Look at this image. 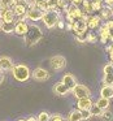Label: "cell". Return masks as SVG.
<instances>
[{
	"mask_svg": "<svg viewBox=\"0 0 113 121\" xmlns=\"http://www.w3.org/2000/svg\"><path fill=\"white\" fill-rule=\"evenodd\" d=\"M42 38H43L42 29H40L38 25H29L27 33L24 35V40H25V43H26V46L33 47V46H35L37 43H39Z\"/></svg>",
	"mask_w": 113,
	"mask_h": 121,
	"instance_id": "obj_1",
	"label": "cell"
},
{
	"mask_svg": "<svg viewBox=\"0 0 113 121\" xmlns=\"http://www.w3.org/2000/svg\"><path fill=\"white\" fill-rule=\"evenodd\" d=\"M12 76L16 81L18 82H26L27 79L31 77V72H30L29 66L24 65V64H18L12 68Z\"/></svg>",
	"mask_w": 113,
	"mask_h": 121,
	"instance_id": "obj_2",
	"label": "cell"
},
{
	"mask_svg": "<svg viewBox=\"0 0 113 121\" xmlns=\"http://www.w3.org/2000/svg\"><path fill=\"white\" fill-rule=\"evenodd\" d=\"M30 3L31 1H29V0H17V4L12 9L14 12L17 21H25L26 20V12L30 8Z\"/></svg>",
	"mask_w": 113,
	"mask_h": 121,
	"instance_id": "obj_3",
	"label": "cell"
},
{
	"mask_svg": "<svg viewBox=\"0 0 113 121\" xmlns=\"http://www.w3.org/2000/svg\"><path fill=\"white\" fill-rule=\"evenodd\" d=\"M60 18H61L60 12H57V11H47V12H44V14H43L42 21H43V24L46 25L47 29H53V27L57 25V22L60 21Z\"/></svg>",
	"mask_w": 113,
	"mask_h": 121,
	"instance_id": "obj_4",
	"label": "cell"
},
{
	"mask_svg": "<svg viewBox=\"0 0 113 121\" xmlns=\"http://www.w3.org/2000/svg\"><path fill=\"white\" fill-rule=\"evenodd\" d=\"M43 14H44V12L40 11L39 8H37V7H35V3L31 1V3H30V8L27 9V12H26V18L30 20V21H39V20H42Z\"/></svg>",
	"mask_w": 113,
	"mask_h": 121,
	"instance_id": "obj_5",
	"label": "cell"
},
{
	"mask_svg": "<svg viewBox=\"0 0 113 121\" xmlns=\"http://www.w3.org/2000/svg\"><path fill=\"white\" fill-rule=\"evenodd\" d=\"M87 29H88L87 27V22L83 21L82 18L75 20L73 22V25H71V31H74V34L77 37H83V35H86Z\"/></svg>",
	"mask_w": 113,
	"mask_h": 121,
	"instance_id": "obj_6",
	"label": "cell"
},
{
	"mask_svg": "<svg viewBox=\"0 0 113 121\" xmlns=\"http://www.w3.org/2000/svg\"><path fill=\"white\" fill-rule=\"evenodd\" d=\"M50 64H51V68H52L53 70L60 72L66 66V59L61 55H56V56H53V57H51Z\"/></svg>",
	"mask_w": 113,
	"mask_h": 121,
	"instance_id": "obj_7",
	"label": "cell"
},
{
	"mask_svg": "<svg viewBox=\"0 0 113 121\" xmlns=\"http://www.w3.org/2000/svg\"><path fill=\"white\" fill-rule=\"evenodd\" d=\"M71 91H73L74 96H75L77 99H82V98H88L90 96V90L87 89L84 85H81V83H77Z\"/></svg>",
	"mask_w": 113,
	"mask_h": 121,
	"instance_id": "obj_8",
	"label": "cell"
},
{
	"mask_svg": "<svg viewBox=\"0 0 113 121\" xmlns=\"http://www.w3.org/2000/svg\"><path fill=\"white\" fill-rule=\"evenodd\" d=\"M31 77L35 81H46V79L50 78V73L44 68H35L31 72Z\"/></svg>",
	"mask_w": 113,
	"mask_h": 121,
	"instance_id": "obj_9",
	"label": "cell"
},
{
	"mask_svg": "<svg viewBox=\"0 0 113 121\" xmlns=\"http://www.w3.org/2000/svg\"><path fill=\"white\" fill-rule=\"evenodd\" d=\"M104 85H113V64H107L104 66V78H103Z\"/></svg>",
	"mask_w": 113,
	"mask_h": 121,
	"instance_id": "obj_10",
	"label": "cell"
},
{
	"mask_svg": "<svg viewBox=\"0 0 113 121\" xmlns=\"http://www.w3.org/2000/svg\"><path fill=\"white\" fill-rule=\"evenodd\" d=\"M0 20L4 22H14L16 21L14 12L9 8H1V11H0Z\"/></svg>",
	"mask_w": 113,
	"mask_h": 121,
	"instance_id": "obj_11",
	"label": "cell"
},
{
	"mask_svg": "<svg viewBox=\"0 0 113 121\" xmlns=\"http://www.w3.org/2000/svg\"><path fill=\"white\" fill-rule=\"evenodd\" d=\"M65 14H69L70 17H73L74 20H79L83 17V11L81 9V7L78 5H74V4H69V9Z\"/></svg>",
	"mask_w": 113,
	"mask_h": 121,
	"instance_id": "obj_12",
	"label": "cell"
},
{
	"mask_svg": "<svg viewBox=\"0 0 113 121\" xmlns=\"http://www.w3.org/2000/svg\"><path fill=\"white\" fill-rule=\"evenodd\" d=\"M99 35H100V42H101L103 44H105V43L109 40L110 35H112V30L107 26V24H104V25H101L100 29H99Z\"/></svg>",
	"mask_w": 113,
	"mask_h": 121,
	"instance_id": "obj_13",
	"label": "cell"
},
{
	"mask_svg": "<svg viewBox=\"0 0 113 121\" xmlns=\"http://www.w3.org/2000/svg\"><path fill=\"white\" fill-rule=\"evenodd\" d=\"M13 61H12L11 57L8 56H0V69L1 72H8V70H12L13 68Z\"/></svg>",
	"mask_w": 113,
	"mask_h": 121,
	"instance_id": "obj_14",
	"label": "cell"
},
{
	"mask_svg": "<svg viewBox=\"0 0 113 121\" xmlns=\"http://www.w3.org/2000/svg\"><path fill=\"white\" fill-rule=\"evenodd\" d=\"M69 91H70V90H69V87L66 86L63 81L55 83V86H53V92H55L56 95H59V96H64V95H66Z\"/></svg>",
	"mask_w": 113,
	"mask_h": 121,
	"instance_id": "obj_15",
	"label": "cell"
},
{
	"mask_svg": "<svg viewBox=\"0 0 113 121\" xmlns=\"http://www.w3.org/2000/svg\"><path fill=\"white\" fill-rule=\"evenodd\" d=\"M27 29H29V25L25 21H16V25H14V33L17 35H22L24 37L27 33Z\"/></svg>",
	"mask_w": 113,
	"mask_h": 121,
	"instance_id": "obj_16",
	"label": "cell"
},
{
	"mask_svg": "<svg viewBox=\"0 0 113 121\" xmlns=\"http://www.w3.org/2000/svg\"><path fill=\"white\" fill-rule=\"evenodd\" d=\"M100 24H101V17L100 16H90V18L87 20V27L91 30L99 27Z\"/></svg>",
	"mask_w": 113,
	"mask_h": 121,
	"instance_id": "obj_17",
	"label": "cell"
},
{
	"mask_svg": "<svg viewBox=\"0 0 113 121\" xmlns=\"http://www.w3.org/2000/svg\"><path fill=\"white\" fill-rule=\"evenodd\" d=\"M92 104V100L91 98H82V99H78V103H77V108L79 111H83V109H90Z\"/></svg>",
	"mask_w": 113,
	"mask_h": 121,
	"instance_id": "obj_18",
	"label": "cell"
},
{
	"mask_svg": "<svg viewBox=\"0 0 113 121\" xmlns=\"http://www.w3.org/2000/svg\"><path fill=\"white\" fill-rule=\"evenodd\" d=\"M100 94L103 98H107V99H113V85H104L100 90Z\"/></svg>",
	"mask_w": 113,
	"mask_h": 121,
	"instance_id": "obj_19",
	"label": "cell"
},
{
	"mask_svg": "<svg viewBox=\"0 0 113 121\" xmlns=\"http://www.w3.org/2000/svg\"><path fill=\"white\" fill-rule=\"evenodd\" d=\"M63 82L66 85V86L69 87V90H73L74 89V86H75L77 85V81H75V77L73 76V74H65V76H64V78H63Z\"/></svg>",
	"mask_w": 113,
	"mask_h": 121,
	"instance_id": "obj_20",
	"label": "cell"
},
{
	"mask_svg": "<svg viewBox=\"0 0 113 121\" xmlns=\"http://www.w3.org/2000/svg\"><path fill=\"white\" fill-rule=\"evenodd\" d=\"M14 25H16V21L14 22H4L1 21L0 24V30L7 34H11V33H14Z\"/></svg>",
	"mask_w": 113,
	"mask_h": 121,
	"instance_id": "obj_21",
	"label": "cell"
},
{
	"mask_svg": "<svg viewBox=\"0 0 113 121\" xmlns=\"http://www.w3.org/2000/svg\"><path fill=\"white\" fill-rule=\"evenodd\" d=\"M68 121H82V115L79 109L70 111L68 115Z\"/></svg>",
	"mask_w": 113,
	"mask_h": 121,
	"instance_id": "obj_22",
	"label": "cell"
},
{
	"mask_svg": "<svg viewBox=\"0 0 113 121\" xmlns=\"http://www.w3.org/2000/svg\"><path fill=\"white\" fill-rule=\"evenodd\" d=\"M91 3H92V0H82V4H81V7H82V11H83V13H87V14H91L92 12V5H91Z\"/></svg>",
	"mask_w": 113,
	"mask_h": 121,
	"instance_id": "obj_23",
	"label": "cell"
},
{
	"mask_svg": "<svg viewBox=\"0 0 113 121\" xmlns=\"http://www.w3.org/2000/svg\"><path fill=\"white\" fill-rule=\"evenodd\" d=\"M112 16H113L112 7H108V5L103 7V8H101V18L105 20V21H108V20L112 18Z\"/></svg>",
	"mask_w": 113,
	"mask_h": 121,
	"instance_id": "obj_24",
	"label": "cell"
},
{
	"mask_svg": "<svg viewBox=\"0 0 113 121\" xmlns=\"http://www.w3.org/2000/svg\"><path fill=\"white\" fill-rule=\"evenodd\" d=\"M96 104L99 105V107L101 108L103 111H104V109H108V107H109L110 102H109V99H107V98H103V96H100L99 99L96 100Z\"/></svg>",
	"mask_w": 113,
	"mask_h": 121,
	"instance_id": "obj_25",
	"label": "cell"
},
{
	"mask_svg": "<svg viewBox=\"0 0 113 121\" xmlns=\"http://www.w3.org/2000/svg\"><path fill=\"white\" fill-rule=\"evenodd\" d=\"M90 112H91L92 116H99V117H100V116H101V113H103V109L96 104V103H92L91 107H90Z\"/></svg>",
	"mask_w": 113,
	"mask_h": 121,
	"instance_id": "obj_26",
	"label": "cell"
},
{
	"mask_svg": "<svg viewBox=\"0 0 113 121\" xmlns=\"http://www.w3.org/2000/svg\"><path fill=\"white\" fill-rule=\"evenodd\" d=\"M0 4H1L3 8L13 9V7L17 4V0H0Z\"/></svg>",
	"mask_w": 113,
	"mask_h": 121,
	"instance_id": "obj_27",
	"label": "cell"
},
{
	"mask_svg": "<svg viewBox=\"0 0 113 121\" xmlns=\"http://www.w3.org/2000/svg\"><path fill=\"white\" fill-rule=\"evenodd\" d=\"M101 120L103 121H112L113 120V115H112V112L110 111H107V109H104L103 111V113H101Z\"/></svg>",
	"mask_w": 113,
	"mask_h": 121,
	"instance_id": "obj_28",
	"label": "cell"
},
{
	"mask_svg": "<svg viewBox=\"0 0 113 121\" xmlns=\"http://www.w3.org/2000/svg\"><path fill=\"white\" fill-rule=\"evenodd\" d=\"M91 5H92V11H94V12H99V11H101V8L104 7L101 1H97V0H92Z\"/></svg>",
	"mask_w": 113,
	"mask_h": 121,
	"instance_id": "obj_29",
	"label": "cell"
},
{
	"mask_svg": "<svg viewBox=\"0 0 113 121\" xmlns=\"http://www.w3.org/2000/svg\"><path fill=\"white\" fill-rule=\"evenodd\" d=\"M35 7H37V8H39L40 11H43V12H47L48 11V1H47V0H44V1L35 3Z\"/></svg>",
	"mask_w": 113,
	"mask_h": 121,
	"instance_id": "obj_30",
	"label": "cell"
},
{
	"mask_svg": "<svg viewBox=\"0 0 113 121\" xmlns=\"http://www.w3.org/2000/svg\"><path fill=\"white\" fill-rule=\"evenodd\" d=\"M50 113H47L46 111H43V112H40L39 115L37 116V120L38 121H50Z\"/></svg>",
	"mask_w": 113,
	"mask_h": 121,
	"instance_id": "obj_31",
	"label": "cell"
},
{
	"mask_svg": "<svg viewBox=\"0 0 113 121\" xmlns=\"http://www.w3.org/2000/svg\"><path fill=\"white\" fill-rule=\"evenodd\" d=\"M84 39H86V42H88V43H96L97 42V37H96V34H94V33L86 34Z\"/></svg>",
	"mask_w": 113,
	"mask_h": 121,
	"instance_id": "obj_32",
	"label": "cell"
},
{
	"mask_svg": "<svg viewBox=\"0 0 113 121\" xmlns=\"http://www.w3.org/2000/svg\"><path fill=\"white\" fill-rule=\"evenodd\" d=\"M81 115H82V121H83V120H90V118L92 117L90 109H83V111H81Z\"/></svg>",
	"mask_w": 113,
	"mask_h": 121,
	"instance_id": "obj_33",
	"label": "cell"
},
{
	"mask_svg": "<svg viewBox=\"0 0 113 121\" xmlns=\"http://www.w3.org/2000/svg\"><path fill=\"white\" fill-rule=\"evenodd\" d=\"M50 121H66V120L60 115H51L50 116Z\"/></svg>",
	"mask_w": 113,
	"mask_h": 121,
	"instance_id": "obj_34",
	"label": "cell"
},
{
	"mask_svg": "<svg viewBox=\"0 0 113 121\" xmlns=\"http://www.w3.org/2000/svg\"><path fill=\"white\" fill-rule=\"evenodd\" d=\"M107 52L109 53L110 61H113V46H108V47H107Z\"/></svg>",
	"mask_w": 113,
	"mask_h": 121,
	"instance_id": "obj_35",
	"label": "cell"
},
{
	"mask_svg": "<svg viewBox=\"0 0 113 121\" xmlns=\"http://www.w3.org/2000/svg\"><path fill=\"white\" fill-rule=\"evenodd\" d=\"M70 4H74V5H78V7H81V4H82V0H70Z\"/></svg>",
	"mask_w": 113,
	"mask_h": 121,
	"instance_id": "obj_36",
	"label": "cell"
},
{
	"mask_svg": "<svg viewBox=\"0 0 113 121\" xmlns=\"http://www.w3.org/2000/svg\"><path fill=\"white\" fill-rule=\"evenodd\" d=\"M107 26L109 27L110 30H113V20H108V21H107Z\"/></svg>",
	"mask_w": 113,
	"mask_h": 121,
	"instance_id": "obj_37",
	"label": "cell"
},
{
	"mask_svg": "<svg viewBox=\"0 0 113 121\" xmlns=\"http://www.w3.org/2000/svg\"><path fill=\"white\" fill-rule=\"evenodd\" d=\"M56 26L59 27V29H64V27H65V25H64V22L61 21V18H60V21L57 22V25H56Z\"/></svg>",
	"mask_w": 113,
	"mask_h": 121,
	"instance_id": "obj_38",
	"label": "cell"
},
{
	"mask_svg": "<svg viewBox=\"0 0 113 121\" xmlns=\"http://www.w3.org/2000/svg\"><path fill=\"white\" fill-rule=\"evenodd\" d=\"M104 4L108 7H113V0H104Z\"/></svg>",
	"mask_w": 113,
	"mask_h": 121,
	"instance_id": "obj_39",
	"label": "cell"
},
{
	"mask_svg": "<svg viewBox=\"0 0 113 121\" xmlns=\"http://www.w3.org/2000/svg\"><path fill=\"white\" fill-rule=\"evenodd\" d=\"M26 121H38V120H37V117H34V116H31V117L26 118Z\"/></svg>",
	"mask_w": 113,
	"mask_h": 121,
	"instance_id": "obj_40",
	"label": "cell"
},
{
	"mask_svg": "<svg viewBox=\"0 0 113 121\" xmlns=\"http://www.w3.org/2000/svg\"><path fill=\"white\" fill-rule=\"evenodd\" d=\"M3 81H4V74L1 73V74H0V85L3 83Z\"/></svg>",
	"mask_w": 113,
	"mask_h": 121,
	"instance_id": "obj_41",
	"label": "cell"
},
{
	"mask_svg": "<svg viewBox=\"0 0 113 121\" xmlns=\"http://www.w3.org/2000/svg\"><path fill=\"white\" fill-rule=\"evenodd\" d=\"M31 1H34V3H39V1H44V0H31Z\"/></svg>",
	"mask_w": 113,
	"mask_h": 121,
	"instance_id": "obj_42",
	"label": "cell"
},
{
	"mask_svg": "<svg viewBox=\"0 0 113 121\" xmlns=\"http://www.w3.org/2000/svg\"><path fill=\"white\" fill-rule=\"evenodd\" d=\"M109 40H110V42H112V43H113V34H112V35H110V38H109Z\"/></svg>",
	"mask_w": 113,
	"mask_h": 121,
	"instance_id": "obj_43",
	"label": "cell"
},
{
	"mask_svg": "<svg viewBox=\"0 0 113 121\" xmlns=\"http://www.w3.org/2000/svg\"><path fill=\"white\" fill-rule=\"evenodd\" d=\"M17 121H26L25 118H20V120H17Z\"/></svg>",
	"mask_w": 113,
	"mask_h": 121,
	"instance_id": "obj_44",
	"label": "cell"
},
{
	"mask_svg": "<svg viewBox=\"0 0 113 121\" xmlns=\"http://www.w3.org/2000/svg\"><path fill=\"white\" fill-rule=\"evenodd\" d=\"M65 1H68V3H70V0H65Z\"/></svg>",
	"mask_w": 113,
	"mask_h": 121,
	"instance_id": "obj_45",
	"label": "cell"
},
{
	"mask_svg": "<svg viewBox=\"0 0 113 121\" xmlns=\"http://www.w3.org/2000/svg\"><path fill=\"white\" fill-rule=\"evenodd\" d=\"M1 73H3V72H1V69H0V74H1Z\"/></svg>",
	"mask_w": 113,
	"mask_h": 121,
	"instance_id": "obj_46",
	"label": "cell"
},
{
	"mask_svg": "<svg viewBox=\"0 0 113 121\" xmlns=\"http://www.w3.org/2000/svg\"><path fill=\"white\" fill-rule=\"evenodd\" d=\"M112 13H113V7H112Z\"/></svg>",
	"mask_w": 113,
	"mask_h": 121,
	"instance_id": "obj_47",
	"label": "cell"
},
{
	"mask_svg": "<svg viewBox=\"0 0 113 121\" xmlns=\"http://www.w3.org/2000/svg\"><path fill=\"white\" fill-rule=\"evenodd\" d=\"M0 24H1V20H0Z\"/></svg>",
	"mask_w": 113,
	"mask_h": 121,
	"instance_id": "obj_48",
	"label": "cell"
}]
</instances>
